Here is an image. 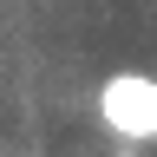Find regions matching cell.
<instances>
[{
  "label": "cell",
  "instance_id": "cell-1",
  "mask_svg": "<svg viewBox=\"0 0 157 157\" xmlns=\"http://www.w3.org/2000/svg\"><path fill=\"white\" fill-rule=\"evenodd\" d=\"M98 124L124 144H151L157 137V78L151 72H111L98 85Z\"/></svg>",
  "mask_w": 157,
  "mask_h": 157
},
{
  "label": "cell",
  "instance_id": "cell-2",
  "mask_svg": "<svg viewBox=\"0 0 157 157\" xmlns=\"http://www.w3.org/2000/svg\"><path fill=\"white\" fill-rule=\"evenodd\" d=\"M118 157H137V151H118Z\"/></svg>",
  "mask_w": 157,
  "mask_h": 157
}]
</instances>
